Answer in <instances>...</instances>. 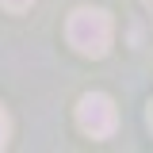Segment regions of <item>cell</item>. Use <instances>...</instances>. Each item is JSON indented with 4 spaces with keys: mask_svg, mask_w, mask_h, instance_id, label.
Returning <instances> with one entry per match:
<instances>
[{
    "mask_svg": "<svg viewBox=\"0 0 153 153\" xmlns=\"http://www.w3.org/2000/svg\"><path fill=\"white\" fill-rule=\"evenodd\" d=\"M146 4H149V12H153V0H146Z\"/></svg>",
    "mask_w": 153,
    "mask_h": 153,
    "instance_id": "8992f818",
    "label": "cell"
},
{
    "mask_svg": "<svg viewBox=\"0 0 153 153\" xmlns=\"http://www.w3.org/2000/svg\"><path fill=\"white\" fill-rule=\"evenodd\" d=\"M8 130H12V126H8V111L0 107V149L8 146Z\"/></svg>",
    "mask_w": 153,
    "mask_h": 153,
    "instance_id": "277c9868",
    "label": "cell"
},
{
    "mask_svg": "<svg viewBox=\"0 0 153 153\" xmlns=\"http://www.w3.org/2000/svg\"><path fill=\"white\" fill-rule=\"evenodd\" d=\"M111 35H115V23L103 8H76L65 23L69 46L84 57H103L111 50Z\"/></svg>",
    "mask_w": 153,
    "mask_h": 153,
    "instance_id": "6da1fadb",
    "label": "cell"
},
{
    "mask_svg": "<svg viewBox=\"0 0 153 153\" xmlns=\"http://www.w3.org/2000/svg\"><path fill=\"white\" fill-rule=\"evenodd\" d=\"M76 123H80V130L92 134V138H111L115 126H119V111H115L111 96H103V92L80 96V103H76Z\"/></svg>",
    "mask_w": 153,
    "mask_h": 153,
    "instance_id": "7a4b0ae2",
    "label": "cell"
},
{
    "mask_svg": "<svg viewBox=\"0 0 153 153\" xmlns=\"http://www.w3.org/2000/svg\"><path fill=\"white\" fill-rule=\"evenodd\" d=\"M149 123H153V103H149Z\"/></svg>",
    "mask_w": 153,
    "mask_h": 153,
    "instance_id": "5b68a950",
    "label": "cell"
},
{
    "mask_svg": "<svg viewBox=\"0 0 153 153\" xmlns=\"http://www.w3.org/2000/svg\"><path fill=\"white\" fill-rule=\"evenodd\" d=\"M0 4H4L8 12H27V8H31L35 0H0Z\"/></svg>",
    "mask_w": 153,
    "mask_h": 153,
    "instance_id": "3957f363",
    "label": "cell"
}]
</instances>
